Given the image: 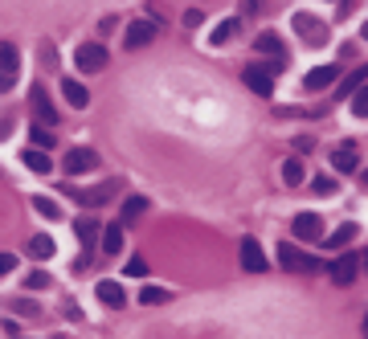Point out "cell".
Segmentation results:
<instances>
[{"instance_id":"6da1fadb","label":"cell","mask_w":368,"mask_h":339,"mask_svg":"<svg viewBox=\"0 0 368 339\" xmlns=\"http://www.w3.org/2000/svg\"><path fill=\"white\" fill-rule=\"evenodd\" d=\"M291 25L299 29V37L307 41V45H328L331 33H328V20H319V17H311V13H295Z\"/></svg>"},{"instance_id":"7a4b0ae2","label":"cell","mask_w":368,"mask_h":339,"mask_svg":"<svg viewBox=\"0 0 368 339\" xmlns=\"http://www.w3.org/2000/svg\"><path fill=\"white\" fill-rule=\"evenodd\" d=\"M328 274H331V282L336 286H352L356 282V274H360V258L356 254H336L328 262Z\"/></svg>"},{"instance_id":"3957f363","label":"cell","mask_w":368,"mask_h":339,"mask_svg":"<svg viewBox=\"0 0 368 339\" xmlns=\"http://www.w3.org/2000/svg\"><path fill=\"white\" fill-rule=\"evenodd\" d=\"M278 266H283V270H291V274H315V258H311V254H303V249H295V245H278Z\"/></svg>"},{"instance_id":"277c9868","label":"cell","mask_w":368,"mask_h":339,"mask_svg":"<svg viewBox=\"0 0 368 339\" xmlns=\"http://www.w3.org/2000/svg\"><path fill=\"white\" fill-rule=\"evenodd\" d=\"M74 66L82 70V74H98L102 66H107V49L98 45V41H86V45H78L74 54Z\"/></svg>"},{"instance_id":"5b68a950","label":"cell","mask_w":368,"mask_h":339,"mask_svg":"<svg viewBox=\"0 0 368 339\" xmlns=\"http://www.w3.org/2000/svg\"><path fill=\"white\" fill-rule=\"evenodd\" d=\"M242 82H246L258 98H271L274 95V70H271V66H246Z\"/></svg>"},{"instance_id":"8992f818","label":"cell","mask_w":368,"mask_h":339,"mask_svg":"<svg viewBox=\"0 0 368 339\" xmlns=\"http://www.w3.org/2000/svg\"><path fill=\"white\" fill-rule=\"evenodd\" d=\"M61 168H66V176L95 172L98 168V151H90V148H70V151H66V160H61Z\"/></svg>"},{"instance_id":"52a82bcc","label":"cell","mask_w":368,"mask_h":339,"mask_svg":"<svg viewBox=\"0 0 368 339\" xmlns=\"http://www.w3.org/2000/svg\"><path fill=\"white\" fill-rule=\"evenodd\" d=\"M17 70H20L17 45H0V95H8V90H13V82H17Z\"/></svg>"},{"instance_id":"ba28073f","label":"cell","mask_w":368,"mask_h":339,"mask_svg":"<svg viewBox=\"0 0 368 339\" xmlns=\"http://www.w3.org/2000/svg\"><path fill=\"white\" fill-rule=\"evenodd\" d=\"M291 233L299 242H324V221H319V213H299L291 221Z\"/></svg>"},{"instance_id":"9c48e42d","label":"cell","mask_w":368,"mask_h":339,"mask_svg":"<svg viewBox=\"0 0 368 339\" xmlns=\"http://www.w3.org/2000/svg\"><path fill=\"white\" fill-rule=\"evenodd\" d=\"M29 102H33V114H37V123H45V127H58V107L49 102L45 86H33V90H29Z\"/></svg>"},{"instance_id":"30bf717a","label":"cell","mask_w":368,"mask_h":339,"mask_svg":"<svg viewBox=\"0 0 368 339\" xmlns=\"http://www.w3.org/2000/svg\"><path fill=\"white\" fill-rule=\"evenodd\" d=\"M155 29H160L155 20H131V25H127V37H123V45H127V49H143V45L155 37Z\"/></svg>"},{"instance_id":"8fae6325","label":"cell","mask_w":368,"mask_h":339,"mask_svg":"<svg viewBox=\"0 0 368 339\" xmlns=\"http://www.w3.org/2000/svg\"><path fill=\"white\" fill-rule=\"evenodd\" d=\"M242 266H246V270H250V274H262V270H266V254H262V245L254 242V237H246V242H242Z\"/></svg>"},{"instance_id":"7c38bea8","label":"cell","mask_w":368,"mask_h":339,"mask_svg":"<svg viewBox=\"0 0 368 339\" xmlns=\"http://www.w3.org/2000/svg\"><path fill=\"white\" fill-rule=\"evenodd\" d=\"M95 295H98V302H102V307H111V311H119V307L127 302L123 286H119V282H111V278H102V282L95 286Z\"/></svg>"},{"instance_id":"4fadbf2b","label":"cell","mask_w":368,"mask_h":339,"mask_svg":"<svg viewBox=\"0 0 368 339\" xmlns=\"http://www.w3.org/2000/svg\"><path fill=\"white\" fill-rule=\"evenodd\" d=\"M356 164H360V155H356V148H352V143H340V148L331 151V168H336V172L352 176V172H356Z\"/></svg>"},{"instance_id":"5bb4252c","label":"cell","mask_w":368,"mask_h":339,"mask_svg":"<svg viewBox=\"0 0 368 339\" xmlns=\"http://www.w3.org/2000/svg\"><path fill=\"white\" fill-rule=\"evenodd\" d=\"M61 98H66L70 107H78V111H82V107L90 102V90H86L78 78H61Z\"/></svg>"},{"instance_id":"9a60e30c","label":"cell","mask_w":368,"mask_h":339,"mask_svg":"<svg viewBox=\"0 0 368 339\" xmlns=\"http://www.w3.org/2000/svg\"><path fill=\"white\" fill-rule=\"evenodd\" d=\"M143 208H148V196H127L123 201V208H119V225H136L139 217H143Z\"/></svg>"},{"instance_id":"2e32d148","label":"cell","mask_w":368,"mask_h":339,"mask_svg":"<svg viewBox=\"0 0 368 339\" xmlns=\"http://www.w3.org/2000/svg\"><path fill=\"white\" fill-rule=\"evenodd\" d=\"M336 74H340V66H319V70H311V74L303 78V86H307V90H324V86L336 82Z\"/></svg>"},{"instance_id":"e0dca14e","label":"cell","mask_w":368,"mask_h":339,"mask_svg":"<svg viewBox=\"0 0 368 339\" xmlns=\"http://www.w3.org/2000/svg\"><path fill=\"white\" fill-rule=\"evenodd\" d=\"M254 49L266 57H287V45H283V37L278 33H262V37L254 41Z\"/></svg>"},{"instance_id":"ac0fdd59","label":"cell","mask_w":368,"mask_h":339,"mask_svg":"<svg viewBox=\"0 0 368 339\" xmlns=\"http://www.w3.org/2000/svg\"><path fill=\"white\" fill-rule=\"evenodd\" d=\"M98 229H102V225H98L95 217H78V221H74V233H78V242L86 245V249H90V245L98 242Z\"/></svg>"},{"instance_id":"d6986e66","label":"cell","mask_w":368,"mask_h":339,"mask_svg":"<svg viewBox=\"0 0 368 339\" xmlns=\"http://www.w3.org/2000/svg\"><path fill=\"white\" fill-rule=\"evenodd\" d=\"M364 82H368V61H364V66H356V70H352V74L340 82V98H352L360 86H364Z\"/></svg>"},{"instance_id":"ffe728a7","label":"cell","mask_w":368,"mask_h":339,"mask_svg":"<svg viewBox=\"0 0 368 339\" xmlns=\"http://www.w3.org/2000/svg\"><path fill=\"white\" fill-rule=\"evenodd\" d=\"M119 184H98V189H90V192H70L78 205H102V201H111V192H115Z\"/></svg>"},{"instance_id":"44dd1931","label":"cell","mask_w":368,"mask_h":339,"mask_svg":"<svg viewBox=\"0 0 368 339\" xmlns=\"http://www.w3.org/2000/svg\"><path fill=\"white\" fill-rule=\"evenodd\" d=\"M237 29H242V20H237V17L221 20L213 33H209V45H225V41H233V33H237Z\"/></svg>"},{"instance_id":"7402d4cb","label":"cell","mask_w":368,"mask_h":339,"mask_svg":"<svg viewBox=\"0 0 368 339\" xmlns=\"http://www.w3.org/2000/svg\"><path fill=\"white\" fill-rule=\"evenodd\" d=\"M356 233H360V229L352 225V221H344V225L336 229V233H331V237H324V245H328V249H344V245H348L352 237H356Z\"/></svg>"},{"instance_id":"603a6c76","label":"cell","mask_w":368,"mask_h":339,"mask_svg":"<svg viewBox=\"0 0 368 339\" xmlns=\"http://www.w3.org/2000/svg\"><path fill=\"white\" fill-rule=\"evenodd\" d=\"M25 164H29V172H37V176H45V172L54 168V160H49L41 148H29V151H25Z\"/></svg>"},{"instance_id":"cb8c5ba5","label":"cell","mask_w":368,"mask_h":339,"mask_svg":"<svg viewBox=\"0 0 368 339\" xmlns=\"http://www.w3.org/2000/svg\"><path fill=\"white\" fill-rule=\"evenodd\" d=\"M102 249H107L111 258H115L119 249H123V225H119V221H115V225H107V229H102Z\"/></svg>"},{"instance_id":"d4e9b609","label":"cell","mask_w":368,"mask_h":339,"mask_svg":"<svg viewBox=\"0 0 368 339\" xmlns=\"http://www.w3.org/2000/svg\"><path fill=\"white\" fill-rule=\"evenodd\" d=\"M54 249H58V245H54V237H45V233L29 237V254H33V258H54Z\"/></svg>"},{"instance_id":"484cf974","label":"cell","mask_w":368,"mask_h":339,"mask_svg":"<svg viewBox=\"0 0 368 339\" xmlns=\"http://www.w3.org/2000/svg\"><path fill=\"white\" fill-rule=\"evenodd\" d=\"M168 299H172V295H168L164 286H143V290H139V302H143V307H160V302H168Z\"/></svg>"},{"instance_id":"4316f807","label":"cell","mask_w":368,"mask_h":339,"mask_svg":"<svg viewBox=\"0 0 368 339\" xmlns=\"http://www.w3.org/2000/svg\"><path fill=\"white\" fill-rule=\"evenodd\" d=\"M33 208H37L45 221H58L61 217V208H58V201H49V196H33Z\"/></svg>"},{"instance_id":"83f0119b","label":"cell","mask_w":368,"mask_h":339,"mask_svg":"<svg viewBox=\"0 0 368 339\" xmlns=\"http://www.w3.org/2000/svg\"><path fill=\"white\" fill-rule=\"evenodd\" d=\"M283 180H287V184H303V164H299V160H283Z\"/></svg>"},{"instance_id":"f1b7e54d","label":"cell","mask_w":368,"mask_h":339,"mask_svg":"<svg viewBox=\"0 0 368 339\" xmlns=\"http://www.w3.org/2000/svg\"><path fill=\"white\" fill-rule=\"evenodd\" d=\"M33 148H54V131H49V127H45V123H33Z\"/></svg>"},{"instance_id":"f546056e","label":"cell","mask_w":368,"mask_h":339,"mask_svg":"<svg viewBox=\"0 0 368 339\" xmlns=\"http://www.w3.org/2000/svg\"><path fill=\"white\" fill-rule=\"evenodd\" d=\"M352 114H356V119H368V86H360V90L352 95Z\"/></svg>"},{"instance_id":"4dcf8cb0","label":"cell","mask_w":368,"mask_h":339,"mask_svg":"<svg viewBox=\"0 0 368 339\" xmlns=\"http://www.w3.org/2000/svg\"><path fill=\"white\" fill-rule=\"evenodd\" d=\"M25 286H29V290H45V286H54V278H49L45 270H33V274L25 278Z\"/></svg>"},{"instance_id":"1f68e13d","label":"cell","mask_w":368,"mask_h":339,"mask_svg":"<svg viewBox=\"0 0 368 339\" xmlns=\"http://www.w3.org/2000/svg\"><path fill=\"white\" fill-rule=\"evenodd\" d=\"M311 189L324 192V196H331V192H336V180H331V176H315V180H311Z\"/></svg>"},{"instance_id":"d6a6232c","label":"cell","mask_w":368,"mask_h":339,"mask_svg":"<svg viewBox=\"0 0 368 339\" xmlns=\"http://www.w3.org/2000/svg\"><path fill=\"white\" fill-rule=\"evenodd\" d=\"M127 274H131V278H143V274H148V262H143V258H131V262H127Z\"/></svg>"},{"instance_id":"836d02e7","label":"cell","mask_w":368,"mask_h":339,"mask_svg":"<svg viewBox=\"0 0 368 339\" xmlns=\"http://www.w3.org/2000/svg\"><path fill=\"white\" fill-rule=\"evenodd\" d=\"M13 270H17V258H13V254H0V278L13 274Z\"/></svg>"},{"instance_id":"e575fe53","label":"cell","mask_w":368,"mask_h":339,"mask_svg":"<svg viewBox=\"0 0 368 339\" xmlns=\"http://www.w3.org/2000/svg\"><path fill=\"white\" fill-rule=\"evenodd\" d=\"M356 13V0H340V17H352Z\"/></svg>"},{"instance_id":"d590c367","label":"cell","mask_w":368,"mask_h":339,"mask_svg":"<svg viewBox=\"0 0 368 339\" xmlns=\"http://www.w3.org/2000/svg\"><path fill=\"white\" fill-rule=\"evenodd\" d=\"M360 262H364V270H368V249H364V254H360Z\"/></svg>"},{"instance_id":"8d00e7d4","label":"cell","mask_w":368,"mask_h":339,"mask_svg":"<svg viewBox=\"0 0 368 339\" xmlns=\"http://www.w3.org/2000/svg\"><path fill=\"white\" fill-rule=\"evenodd\" d=\"M360 331H364V339H368V315H364V327H360Z\"/></svg>"},{"instance_id":"74e56055","label":"cell","mask_w":368,"mask_h":339,"mask_svg":"<svg viewBox=\"0 0 368 339\" xmlns=\"http://www.w3.org/2000/svg\"><path fill=\"white\" fill-rule=\"evenodd\" d=\"M364 41H368V25H364Z\"/></svg>"},{"instance_id":"f35d334b","label":"cell","mask_w":368,"mask_h":339,"mask_svg":"<svg viewBox=\"0 0 368 339\" xmlns=\"http://www.w3.org/2000/svg\"><path fill=\"white\" fill-rule=\"evenodd\" d=\"M364 180H368V176H364Z\"/></svg>"}]
</instances>
